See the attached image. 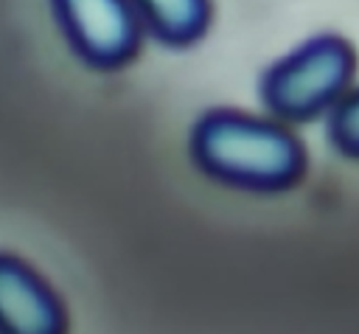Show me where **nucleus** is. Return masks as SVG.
Segmentation results:
<instances>
[{"label":"nucleus","instance_id":"nucleus-1","mask_svg":"<svg viewBox=\"0 0 359 334\" xmlns=\"http://www.w3.org/2000/svg\"><path fill=\"white\" fill-rule=\"evenodd\" d=\"M194 157L210 177L252 191H280L303 168L300 143L278 123L216 109L194 129Z\"/></svg>","mask_w":359,"mask_h":334},{"label":"nucleus","instance_id":"nucleus-2","mask_svg":"<svg viewBox=\"0 0 359 334\" xmlns=\"http://www.w3.org/2000/svg\"><path fill=\"white\" fill-rule=\"evenodd\" d=\"M353 53L339 36H317L272 65L261 93L266 107L286 121H306L334 107L348 90Z\"/></svg>","mask_w":359,"mask_h":334},{"label":"nucleus","instance_id":"nucleus-3","mask_svg":"<svg viewBox=\"0 0 359 334\" xmlns=\"http://www.w3.org/2000/svg\"><path fill=\"white\" fill-rule=\"evenodd\" d=\"M70 51L90 67H118L140 45L143 22L132 0H50Z\"/></svg>","mask_w":359,"mask_h":334},{"label":"nucleus","instance_id":"nucleus-4","mask_svg":"<svg viewBox=\"0 0 359 334\" xmlns=\"http://www.w3.org/2000/svg\"><path fill=\"white\" fill-rule=\"evenodd\" d=\"M65 328V309L48 281L11 253H0V331L56 334Z\"/></svg>","mask_w":359,"mask_h":334},{"label":"nucleus","instance_id":"nucleus-5","mask_svg":"<svg viewBox=\"0 0 359 334\" xmlns=\"http://www.w3.org/2000/svg\"><path fill=\"white\" fill-rule=\"evenodd\" d=\"M143 28L163 42L180 45L202 34L208 22V0H132Z\"/></svg>","mask_w":359,"mask_h":334},{"label":"nucleus","instance_id":"nucleus-6","mask_svg":"<svg viewBox=\"0 0 359 334\" xmlns=\"http://www.w3.org/2000/svg\"><path fill=\"white\" fill-rule=\"evenodd\" d=\"M328 132L339 152L359 157V90L342 93V98L331 107Z\"/></svg>","mask_w":359,"mask_h":334}]
</instances>
